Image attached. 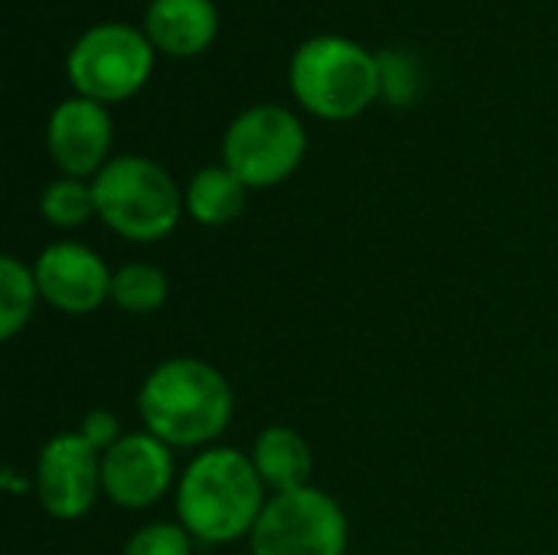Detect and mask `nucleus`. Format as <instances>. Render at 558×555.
Returning a JSON list of instances; mask_svg holds the SVG:
<instances>
[{
	"label": "nucleus",
	"instance_id": "obj_1",
	"mask_svg": "<svg viewBox=\"0 0 558 555\" xmlns=\"http://www.w3.org/2000/svg\"><path fill=\"white\" fill-rule=\"evenodd\" d=\"M137 412L144 432L170 448H206L232 422L235 396L229 379L206 360L173 357L157 363L141 389Z\"/></svg>",
	"mask_w": 558,
	"mask_h": 555
},
{
	"label": "nucleus",
	"instance_id": "obj_2",
	"mask_svg": "<svg viewBox=\"0 0 558 555\" xmlns=\"http://www.w3.org/2000/svg\"><path fill=\"white\" fill-rule=\"evenodd\" d=\"M265 504V484L252 458L235 448L199 451L177 481L180 527L203 546L252 536Z\"/></svg>",
	"mask_w": 558,
	"mask_h": 555
},
{
	"label": "nucleus",
	"instance_id": "obj_3",
	"mask_svg": "<svg viewBox=\"0 0 558 555\" xmlns=\"http://www.w3.org/2000/svg\"><path fill=\"white\" fill-rule=\"evenodd\" d=\"M98 219L128 242H160L167 239L183 213V196L173 177L147 157H114L95 180Z\"/></svg>",
	"mask_w": 558,
	"mask_h": 555
},
{
	"label": "nucleus",
	"instance_id": "obj_4",
	"mask_svg": "<svg viewBox=\"0 0 558 555\" xmlns=\"http://www.w3.org/2000/svg\"><path fill=\"white\" fill-rule=\"evenodd\" d=\"M291 85L324 118H350L379 92V62L347 36H314L294 49Z\"/></svg>",
	"mask_w": 558,
	"mask_h": 555
},
{
	"label": "nucleus",
	"instance_id": "obj_5",
	"mask_svg": "<svg viewBox=\"0 0 558 555\" xmlns=\"http://www.w3.org/2000/svg\"><path fill=\"white\" fill-rule=\"evenodd\" d=\"M347 543L343 507L314 484L268 497L248 536L252 555H347Z\"/></svg>",
	"mask_w": 558,
	"mask_h": 555
},
{
	"label": "nucleus",
	"instance_id": "obj_6",
	"mask_svg": "<svg viewBox=\"0 0 558 555\" xmlns=\"http://www.w3.org/2000/svg\"><path fill=\"white\" fill-rule=\"evenodd\" d=\"M222 157L245 186H275L301 164L304 128L288 108L278 105L245 108L226 128Z\"/></svg>",
	"mask_w": 558,
	"mask_h": 555
},
{
	"label": "nucleus",
	"instance_id": "obj_7",
	"mask_svg": "<svg viewBox=\"0 0 558 555\" xmlns=\"http://www.w3.org/2000/svg\"><path fill=\"white\" fill-rule=\"evenodd\" d=\"M150 69L147 39L124 23L92 26L69 49V79L85 98L114 101L131 95Z\"/></svg>",
	"mask_w": 558,
	"mask_h": 555
},
{
	"label": "nucleus",
	"instance_id": "obj_8",
	"mask_svg": "<svg viewBox=\"0 0 558 555\" xmlns=\"http://www.w3.org/2000/svg\"><path fill=\"white\" fill-rule=\"evenodd\" d=\"M33 487L52 520H82L101 497V455L78 432H59L36 455Z\"/></svg>",
	"mask_w": 558,
	"mask_h": 555
},
{
	"label": "nucleus",
	"instance_id": "obj_9",
	"mask_svg": "<svg viewBox=\"0 0 558 555\" xmlns=\"http://www.w3.org/2000/svg\"><path fill=\"white\" fill-rule=\"evenodd\" d=\"M177 478L173 448L150 432H131L101 455V494L121 510L154 507Z\"/></svg>",
	"mask_w": 558,
	"mask_h": 555
},
{
	"label": "nucleus",
	"instance_id": "obj_10",
	"mask_svg": "<svg viewBox=\"0 0 558 555\" xmlns=\"http://www.w3.org/2000/svg\"><path fill=\"white\" fill-rule=\"evenodd\" d=\"M39 298L69 317H82L111 301V275L105 258L78 242H52L33 262Z\"/></svg>",
	"mask_w": 558,
	"mask_h": 555
},
{
	"label": "nucleus",
	"instance_id": "obj_11",
	"mask_svg": "<svg viewBox=\"0 0 558 555\" xmlns=\"http://www.w3.org/2000/svg\"><path fill=\"white\" fill-rule=\"evenodd\" d=\"M111 144V118L95 98H65L49 118V154L65 177L98 173Z\"/></svg>",
	"mask_w": 558,
	"mask_h": 555
},
{
	"label": "nucleus",
	"instance_id": "obj_12",
	"mask_svg": "<svg viewBox=\"0 0 558 555\" xmlns=\"http://www.w3.org/2000/svg\"><path fill=\"white\" fill-rule=\"evenodd\" d=\"M262 484L275 494H288V491H301L311 487V474H314V451L307 445V438L288 425H271L265 429L252 451H248Z\"/></svg>",
	"mask_w": 558,
	"mask_h": 555
},
{
	"label": "nucleus",
	"instance_id": "obj_13",
	"mask_svg": "<svg viewBox=\"0 0 558 555\" xmlns=\"http://www.w3.org/2000/svg\"><path fill=\"white\" fill-rule=\"evenodd\" d=\"M147 33L167 52H196L216 29V7L209 0H150Z\"/></svg>",
	"mask_w": 558,
	"mask_h": 555
},
{
	"label": "nucleus",
	"instance_id": "obj_14",
	"mask_svg": "<svg viewBox=\"0 0 558 555\" xmlns=\"http://www.w3.org/2000/svg\"><path fill=\"white\" fill-rule=\"evenodd\" d=\"M245 183L222 164V167H203L186 183V213L199 226H226L232 222L245 206Z\"/></svg>",
	"mask_w": 558,
	"mask_h": 555
},
{
	"label": "nucleus",
	"instance_id": "obj_15",
	"mask_svg": "<svg viewBox=\"0 0 558 555\" xmlns=\"http://www.w3.org/2000/svg\"><path fill=\"white\" fill-rule=\"evenodd\" d=\"M39 288H36V275L33 265L20 262L16 255H3L0 258V340H13L36 311Z\"/></svg>",
	"mask_w": 558,
	"mask_h": 555
},
{
	"label": "nucleus",
	"instance_id": "obj_16",
	"mask_svg": "<svg viewBox=\"0 0 558 555\" xmlns=\"http://www.w3.org/2000/svg\"><path fill=\"white\" fill-rule=\"evenodd\" d=\"M167 294H170V285L157 265L128 262L111 275V304L124 314L147 317L167 304Z\"/></svg>",
	"mask_w": 558,
	"mask_h": 555
},
{
	"label": "nucleus",
	"instance_id": "obj_17",
	"mask_svg": "<svg viewBox=\"0 0 558 555\" xmlns=\"http://www.w3.org/2000/svg\"><path fill=\"white\" fill-rule=\"evenodd\" d=\"M39 213L56 229L85 226L92 216H98L95 190H92V183H82L78 177H59V180L46 183V190L39 193Z\"/></svg>",
	"mask_w": 558,
	"mask_h": 555
},
{
	"label": "nucleus",
	"instance_id": "obj_18",
	"mask_svg": "<svg viewBox=\"0 0 558 555\" xmlns=\"http://www.w3.org/2000/svg\"><path fill=\"white\" fill-rule=\"evenodd\" d=\"M193 543L180 523H147L124 543L121 555H193Z\"/></svg>",
	"mask_w": 558,
	"mask_h": 555
},
{
	"label": "nucleus",
	"instance_id": "obj_19",
	"mask_svg": "<svg viewBox=\"0 0 558 555\" xmlns=\"http://www.w3.org/2000/svg\"><path fill=\"white\" fill-rule=\"evenodd\" d=\"M379 88L392 98V101H409L415 92V65L409 62L405 52H379Z\"/></svg>",
	"mask_w": 558,
	"mask_h": 555
},
{
	"label": "nucleus",
	"instance_id": "obj_20",
	"mask_svg": "<svg viewBox=\"0 0 558 555\" xmlns=\"http://www.w3.org/2000/svg\"><path fill=\"white\" fill-rule=\"evenodd\" d=\"M98 455H105L108 448H114L124 435H121V429H118V415L114 412H108V409H92L85 419H82V425L75 429Z\"/></svg>",
	"mask_w": 558,
	"mask_h": 555
}]
</instances>
